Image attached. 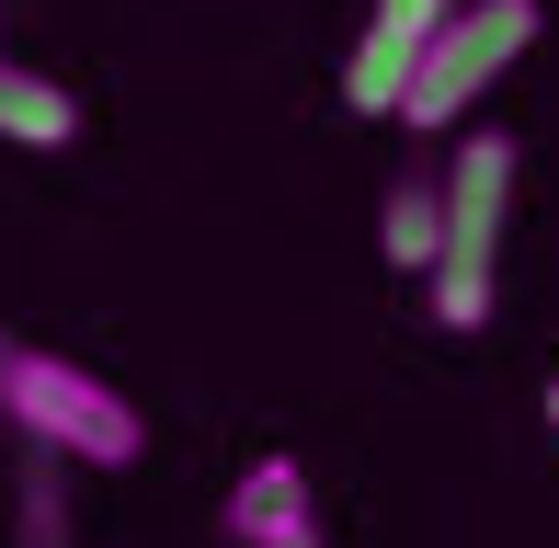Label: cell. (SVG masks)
Segmentation results:
<instances>
[{
  "label": "cell",
  "instance_id": "obj_10",
  "mask_svg": "<svg viewBox=\"0 0 559 548\" xmlns=\"http://www.w3.org/2000/svg\"><path fill=\"white\" fill-rule=\"evenodd\" d=\"M0 355H12V332H0Z\"/></svg>",
  "mask_w": 559,
  "mask_h": 548
},
{
  "label": "cell",
  "instance_id": "obj_9",
  "mask_svg": "<svg viewBox=\"0 0 559 548\" xmlns=\"http://www.w3.org/2000/svg\"><path fill=\"white\" fill-rule=\"evenodd\" d=\"M548 434H559V378H548Z\"/></svg>",
  "mask_w": 559,
  "mask_h": 548
},
{
  "label": "cell",
  "instance_id": "obj_8",
  "mask_svg": "<svg viewBox=\"0 0 559 548\" xmlns=\"http://www.w3.org/2000/svg\"><path fill=\"white\" fill-rule=\"evenodd\" d=\"M274 548H320V526H297V537H274Z\"/></svg>",
  "mask_w": 559,
  "mask_h": 548
},
{
  "label": "cell",
  "instance_id": "obj_7",
  "mask_svg": "<svg viewBox=\"0 0 559 548\" xmlns=\"http://www.w3.org/2000/svg\"><path fill=\"white\" fill-rule=\"evenodd\" d=\"M0 138H12V148H69V138H81V92H69L58 69L0 58Z\"/></svg>",
  "mask_w": 559,
  "mask_h": 548
},
{
  "label": "cell",
  "instance_id": "obj_6",
  "mask_svg": "<svg viewBox=\"0 0 559 548\" xmlns=\"http://www.w3.org/2000/svg\"><path fill=\"white\" fill-rule=\"evenodd\" d=\"M377 252L400 274H435V252H445V171H400V183L377 194Z\"/></svg>",
  "mask_w": 559,
  "mask_h": 548
},
{
  "label": "cell",
  "instance_id": "obj_1",
  "mask_svg": "<svg viewBox=\"0 0 559 548\" xmlns=\"http://www.w3.org/2000/svg\"><path fill=\"white\" fill-rule=\"evenodd\" d=\"M0 422H12L23 445H46V457H69V468H138L148 457L138 401H126L115 378H92L81 355H46V343H12V355H0Z\"/></svg>",
  "mask_w": 559,
  "mask_h": 548
},
{
  "label": "cell",
  "instance_id": "obj_4",
  "mask_svg": "<svg viewBox=\"0 0 559 548\" xmlns=\"http://www.w3.org/2000/svg\"><path fill=\"white\" fill-rule=\"evenodd\" d=\"M445 12H456V0H377L366 35H354V58H343V104L354 115H400V81H412L423 35H435Z\"/></svg>",
  "mask_w": 559,
  "mask_h": 548
},
{
  "label": "cell",
  "instance_id": "obj_3",
  "mask_svg": "<svg viewBox=\"0 0 559 548\" xmlns=\"http://www.w3.org/2000/svg\"><path fill=\"white\" fill-rule=\"evenodd\" d=\"M525 46H537V0H456L435 35H423L412 81H400V127H423V138L468 127V104L525 58Z\"/></svg>",
  "mask_w": 559,
  "mask_h": 548
},
{
  "label": "cell",
  "instance_id": "obj_5",
  "mask_svg": "<svg viewBox=\"0 0 559 548\" xmlns=\"http://www.w3.org/2000/svg\"><path fill=\"white\" fill-rule=\"evenodd\" d=\"M217 526H228V548H274V537L320 526V503H309V468H297V457H251L240 480H228Z\"/></svg>",
  "mask_w": 559,
  "mask_h": 548
},
{
  "label": "cell",
  "instance_id": "obj_2",
  "mask_svg": "<svg viewBox=\"0 0 559 548\" xmlns=\"http://www.w3.org/2000/svg\"><path fill=\"white\" fill-rule=\"evenodd\" d=\"M502 206H514V138L502 127H456V148H445V252L423 274V297H435L445 332H479V320H491Z\"/></svg>",
  "mask_w": 559,
  "mask_h": 548
}]
</instances>
